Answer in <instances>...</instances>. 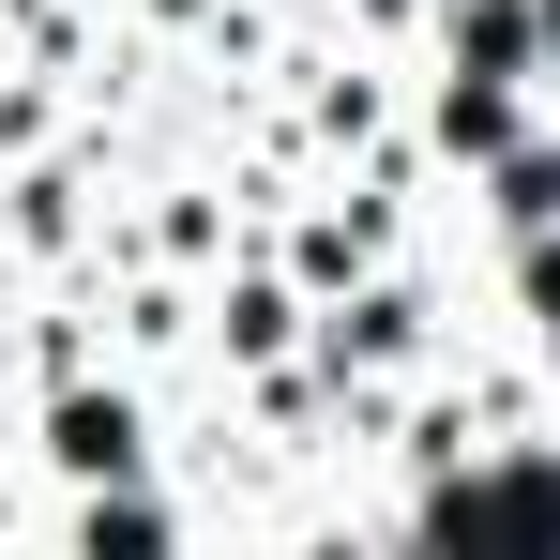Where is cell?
Listing matches in <instances>:
<instances>
[{
    "mask_svg": "<svg viewBox=\"0 0 560 560\" xmlns=\"http://www.w3.org/2000/svg\"><path fill=\"white\" fill-rule=\"evenodd\" d=\"M61 455H77V469H121V455H137V424H121V409H61Z\"/></svg>",
    "mask_w": 560,
    "mask_h": 560,
    "instance_id": "6da1fadb",
    "label": "cell"
}]
</instances>
